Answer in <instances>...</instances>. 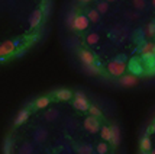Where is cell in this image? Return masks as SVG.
I'll return each mask as SVG.
<instances>
[{
	"instance_id": "27",
	"label": "cell",
	"mask_w": 155,
	"mask_h": 154,
	"mask_svg": "<svg viewBox=\"0 0 155 154\" xmlns=\"http://www.w3.org/2000/svg\"><path fill=\"white\" fill-rule=\"evenodd\" d=\"M86 68H87V70L90 71V73H96V74H99V73H100V70H99V68L96 67L94 64H91V66H86Z\"/></svg>"
},
{
	"instance_id": "12",
	"label": "cell",
	"mask_w": 155,
	"mask_h": 154,
	"mask_svg": "<svg viewBox=\"0 0 155 154\" xmlns=\"http://www.w3.org/2000/svg\"><path fill=\"white\" fill-rule=\"evenodd\" d=\"M49 105V98L48 96H42V98H38L36 102H35V106L38 108V109H44V108H47Z\"/></svg>"
},
{
	"instance_id": "20",
	"label": "cell",
	"mask_w": 155,
	"mask_h": 154,
	"mask_svg": "<svg viewBox=\"0 0 155 154\" xmlns=\"http://www.w3.org/2000/svg\"><path fill=\"white\" fill-rule=\"evenodd\" d=\"M34 151V147H32V144H25V145H22L19 150V154H32Z\"/></svg>"
},
{
	"instance_id": "6",
	"label": "cell",
	"mask_w": 155,
	"mask_h": 154,
	"mask_svg": "<svg viewBox=\"0 0 155 154\" xmlns=\"http://www.w3.org/2000/svg\"><path fill=\"white\" fill-rule=\"evenodd\" d=\"M42 16H44V13H42V10H41V9H36V10L32 12L31 19H29V23H31V28H32V29H35V28L39 26L41 20H42Z\"/></svg>"
},
{
	"instance_id": "33",
	"label": "cell",
	"mask_w": 155,
	"mask_h": 154,
	"mask_svg": "<svg viewBox=\"0 0 155 154\" xmlns=\"http://www.w3.org/2000/svg\"><path fill=\"white\" fill-rule=\"evenodd\" d=\"M151 154H155V148H154V150H152V151H151Z\"/></svg>"
},
{
	"instance_id": "25",
	"label": "cell",
	"mask_w": 155,
	"mask_h": 154,
	"mask_svg": "<svg viewBox=\"0 0 155 154\" xmlns=\"http://www.w3.org/2000/svg\"><path fill=\"white\" fill-rule=\"evenodd\" d=\"M74 19H75L74 13H68V16H67V26L68 28H73V25H74Z\"/></svg>"
},
{
	"instance_id": "28",
	"label": "cell",
	"mask_w": 155,
	"mask_h": 154,
	"mask_svg": "<svg viewBox=\"0 0 155 154\" xmlns=\"http://www.w3.org/2000/svg\"><path fill=\"white\" fill-rule=\"evenodd\" d=\"M134 3H135V6L138 7V9H142V7L145 6V2H143V0H134Z\"/></svg>"
},
{
	"instance_id": "24",
	"label": "cell",
	"mask_w": 155,
	"mask_h": 154,
	"mask_svg": "<svg viewBox=\"0 0 155 154\" xmlns=\"http://www.w3.org/2000/svg\"><path fill=\"white\" fill-rule=\"evenodd\" d=\"M12 145H13V144H12V140L7 138V140L5 141V154H12V151H10V150H12Z\"/></svg>"
},
{
	"instance_id": "10",
	"label": "cell",
	"mask_w": 155,
	"mask_h": 154,
	"mask_svg": "<svg viewBox=\"0 0 155 154\" xmlns=\"http://www.w3.org/2000/svg\"><path fill=\"white\" fill-rule=\"evenodd\" d=\"M55 98H57L58 101H70V99L73 98V93H71V90H68V89H60V90L55 92Z\"/></svg>"
},
{
	"instance_id": "31",
	"label": "cell",
	"mask_w": 155,
	"mask_h": 154,
	"mask_svg": "<svg viewBox=\"0 0 155 154\" xmlns=\"http://www.w3.org/2000/svg\"><path fill=\"white\" fill-rule=\"evenodd\" d=\"M80 2H86L87 3V2H91V0H80Z\"/></svg>"
},
{
	"instance_id": "13",
	"label": "cell",
	"mask_w": 155,
	"mask_h": 154,
	"mask_svg": "<svg viewBox=\"0 0 155 154\" xmlns=\"http://www.w3.org/2000/svg\"><path fill=\"white\" fill-rule=\"evenodd\" d=\"M141 148H142V151H149L152 148V142H151L149 135H145L141 140Z\"/></svg>"
},
{
	"instance_id": "22",
	"label": "cell",
	"mask_w": 155,
	"mask_h": 154,
	"mask_svg": "<svg viewBox=\"0 0 155 154\" xmlns=\"http://www.w3.org/2000/svg\"><path fill=\"white\" fill-rule=\"evenodd\" d=\"M58 115H60V112H58L57 109H51V111H48V114L45 115V116H47L48 121H55Z\"/></svg>"
},
{
	"instance_id": "17",
	"label": "cell",
	"mask_w": 155,
	"mask_h": 154,
	"mask_svg": "<svg viewBox=\"0 0 155 154\" xmlns=\"http://www.w3.org/2000/svg\"><path fill=\"white\" fill-rule=\"evenodd\" d=\"M87 18H88V22H94L96 23V22H99V20H100V13H99L97 10L93 9V10H90V12H88Z\"/></svg>"
},
{
	"instance_id": "7",
	"label": "cell",
	"mask_w": 155,
	"mask_h": 154,
	"mask_svg": "<svg viewBox=\"0 0 155 154\" xmlns=\"http://www.w3.org/2000/svg\"><path fill=\"white\" fill-rule=\"evenodd\" d=\"M15 51V44L12 41H5L2 45H0V58L2 57H6L9 54H12Z\"/></svg>"
},
{
	"instance_id": "30",
	"label": "cell",
	"mask_w": 155,
	"mask_h": 154,
	"mask_svg": "<svg viewBox=\"0 0 155 154\" xmlns=\"http://www.w3.org/2000/svg\"><path fill=\"white\" fill-rule=\"evenodd\" d=\"M151 131H152V134H155V121H154V124L151 125Z\"/></svg>"
},
{
	"instance_id": "4",
	"label": "cell",
	"mask_w": 155,
	"mask_h": 154,
	"mask_svg": "<svg viewBox=\"0 0 155 154\" xmlns=\"http://www.w3.org/2000/svg\"><path fill=\"white\" fill-rule=\"evenodd\" d=\"M84 128L87 129L88 132L94 134V132H97V131L100 129V124H99L97 118H94V116H88V118L84 119Z\"/></svg>"
},
{
	"instance_id": "2",
	"label": "cell",
	"mask_w": 155,
	"mask_h": 154,
	"mask_svg": "<svg viewBox=\"0 0 155 154\" xmlns=\"http://www.w3.org/2000/svg\"><path fill=\"white\" fill-rule=\"evenodd\" d=\"M74 96H75V98H74V103H73V105H74L75 109L83 111V112H84V111H88V106H90V105H88L87 99H86V96L81 93V92H77V93H74Z\"/></svg>"
},
{
	"instance_id": "9",
	"label": "cell",
	"mask_w": 155,
	"mask_h": 154,
	"mask_svg": "<svg viewBox=\"0 0 155 154\" xmlns=\"http://www.w3.org/2000/svg\"><path fill=\"white\" fill-rule=\"evenodd\" d=\"M80 60L83 61V64L84 66H91V64H94V55L90 53V51H80Z\"/></svg>"
},
{
	"instance_id": "26",
	"label": "cell",
	"mask_w": 155,
	"mask_h": 154,
	"mask_svg": "<svg viewBox=\"0 0 155 154\" xmlns=\"http://www.w3.org/2000/svg\"><path fill=\"white\" fill-rule=\"evenodd\" d=\"M97 41H99V35H97V34H90L87 36V42H88V44H96Z\"/></svg>"
},
{
	"instance_id": "34",
	"label": "cell",
	"mask_w": 155,
	"mask_h": 154,
	"mask_svg": "<svg viewBox=\"0 0 155 154\" xmlns=\"http://www.w3.org/2000/svg\"><path fill=\"white\" fill-rule=\"evenodd\" d=\"M106 2H115V0H106Z\"/></svg>"
},
{
	"instance_id": "1",
	"label": "cell",
	"mask_w": 155,
	"mask_h": 154,
	"mask_svg": "<svg viewBox=\"0 0 155 154\" xmlns=\"http://www.w3.org/2000/svg\"><path fill=\"white\" fill-rule=\"evenodd\" d=\"M107 70H109V73L112 74V76H115V77H120V76L125 74L126 66H125L123 63H120V61L113 60V61H110V63L107 64Z\"/></svg>"
},
{
	"instance_id": "32",
	"label": "cell",
	"mask_w": 155,
	"mask_h": 154,
	"mask_svg": "<svg viewBox=\"0 0 155 154\" xmlns=\"http://www.w3.org/2000/svg\"><path fill=\"white\" fill-rule=\"evenodd\" d=\"M152 5H154V9H155V0H152Z\"/></svg>"
},
{
	"instance_id": "8",
	"label": "cell",
	"mask_w": 155,
	"mask_h": 154,
	"mask_svg": "<svg viewBox=\"0 0 155 154\" xmlns=\"http://www.w3.org/2000/svg\"><path fill=\"white\" fill-rule=\"evenodd\" d=\"M110 131H112V137H110V144L113 145V147H117L119 144H120V129H119V127H116V125H113V127H110Z\"/></svg>"
},
{
	"instance_id": "11",
	"label": "cell",
	"mask_w": 155,
	"mask_h": 154,
	"mask_svg": "<svg viewBox=\"0 0 155 154\" xmlns=\"http://www.w3.org/2000/svg\"><path fill=\"white\" fill-rule=\"evenodd\" d=\"M28 116H29V111L28 109H22L19 114H18L16 119H15V125H22L28 119Z\"/></svg>"
},
{
	"instance_id": "19",
	"label": "cell",
	"mask_w": 155,
	"mask_h": 154,
	"mask_svg": "<svg viewBox=\"0 0 155 154\" xmlns=\"http://www.w3.org/2000/svg\"><path fill=\"white\" fill-rule=\"evenodd\" d=\"M88 112H90V116H94V118H99L101 115V111L97 106H94V105L88 106Z\"/></svg>"
},
{
	"instance_id": "3",
	"label": "cell",
	"mask_w": 155,
	"mask_h": 154,
	"mask_svg": "<svg viewBox=\"0 0 155 154\" xmlns=\"http://www.w3.org/2000/svg\"><path fill=\"white\" fill-rule=\"evenodd\" d=\"M87 28H88V18L87 16H84V15H75L73 29H75V31H86Z\"/></svg>"
},
{
	"instance_id": "5",
	"label": "cell",
	"mask_w": 155,
	"mask_h": 154,
	"mask_svg": "<svg viewBox=\"0 0 155 154\" xmlns=\"http://www.w3.org/2000/svg\"><path fill=\"white\" fill-rule=\"evenodd\" d=\"M138 83V77L134 74H123L120 76V84L125 87H134Z\"/></svg>"
},
{
	"instance_id": "18",
	"label": "cell",
	"mask_w": 155,
	"mask_h": 154,
	"mask_svg": "<svg viewBox=\"0 0 155 154\" xmlns=\"http://www.w3.org/2000/svg\"><path fill=\"white\" fill-rule=\"evenodd\" d=\"M78 154H93V147L90 144H83L78 147Z\"/></svg>"
},
{
	"instance_id": "21",
	"label": "cell",
	"mask_w": 155,
	"mask_h": 154,
	"mask_svg": "<svg viewBox=\"0 0 155 154\" xmlns=\"http://www.w3.org/2000/svg\"><path fill=\"white\" fill-rule=\"evenodd\" d=\"M107 151H109V145L106 144V141H103V142H100L97 145V153L99 154H106Z\"/></svg>"
},
{
	"instance_id": "14",
	"label": "cell",
	"mask_w": 155,
	"mask_h": 154,
	"mask_svg": "<svg viewBox=\"0 0 155 154\" xmlns=\"http://www.w3.org/2000/svg\"><path fill=\"white\" fill-rule=\"evenodd\" d=\"M154 53H155V45H152V44H147V45L143 47V50H142V55H143L145 58L152 57Z\"/></svg>"
},
{
	"instance_id": "15",
	"label": "cell",
	"mask_w": 155,
	"mask_h": 154,
	"mask_svg": "<svg viewBox=\"0 0 155 154\" xmlns=\"http://www.w3.org/2000/svg\"><path fill=\"white\" fill-rule=\"evenodd\" d=\"M47 137H48V132L45 129H38L35 132V141L36 142H44V141L47 140Z\"/></svg>"
},
{
	"instance_id": "16",
	"label": "cell",
	"mask_w": 155,
	"mask_h": 154,
	"mask_svg": "<svg viewBox=\"0 0 155 154\" xmlns=\"http://www.w3.org/2000/svg\"><path fill=\"white\" fill-rule=\"evenodd\" d=\"M100 135L104 141H110V137H112V131H110V127H101L100 128Z\"/></svg>"
},
{
	"instance_id": "23",
	"label": "cell",
	"mask_w": 155,
	"mask_h": 154,
	"mask_svg": "<svg viewBox=\"0 0 155 154\" xmlns=\"http://www.w3.org/2000/svg\"><path fill=\"white\" fill-rule=\"evenodd\" d=\"M107 9H109V5L106 3V2H100L99 5H97V12L99 13H106L107 12Z\"/></svg>"
},
{
	"instance_id": "29",
	"label": "cell",
	"mask_w": 155,
	"mask_h": 154,
	"mask_svg": "<svg viewBox=\"0 0 155 154\" xmlns=\"http://www.w3.org/2000/svg\"><path fill=\"white\" fill-rule=\"evenodd\" d=\"M148 34L149 35H155V25L154 23H151L148 26Z\"/></svg>"
}]
</instances>
